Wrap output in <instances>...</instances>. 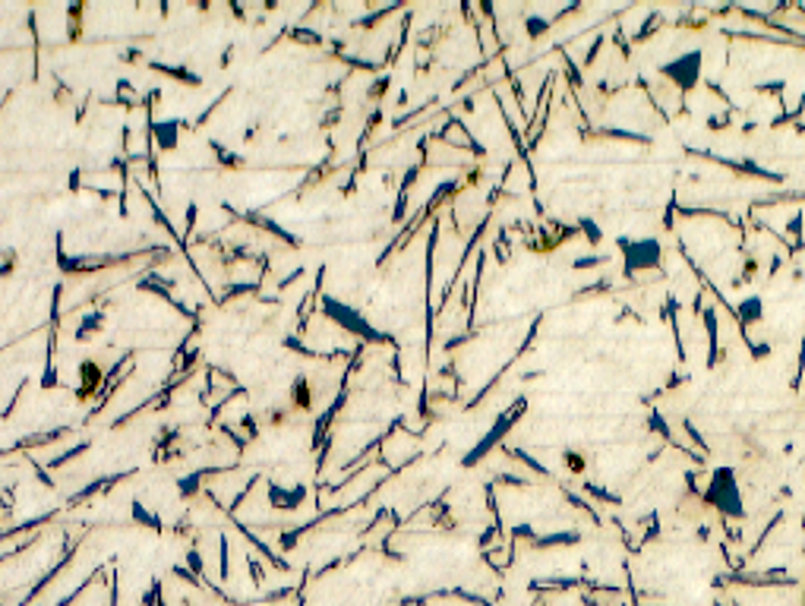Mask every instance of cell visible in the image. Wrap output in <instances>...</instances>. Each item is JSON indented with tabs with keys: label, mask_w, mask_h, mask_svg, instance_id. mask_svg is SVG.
<instances>
[{
	"label": "cell",
	"mask_w": 805,
	"mask_h": 606,
	"mask_svg": "<svg viewBox=\"0 0 805 606\" xmlns=\"http://www.w3.org/2000/svg\"><path fill=\"white\" fill-rule=\"evenodd\" d=\"M705 502L714 506L717 512L729 515V518H742V490L736 484V474L729 467H717L714 477L707 480V493H705Z\"/></svg>",
	"instance_id": "6da1fadb"
},
{
	"label": "cell",
	"mask_w": 805,
	"mask_h": 606,
	"mask_svg": "<svg viewBox=\"0 0 805 606\" xmlns=\"http://www.w3.org/2000/svg\"><path fill=\"white\" fill-rule=\"evenodd\" d=\"M622 262H625V275H641L660 266V244L654 237H622L619 240Z\"/></svg>",
	"instance_id": "7a4b0ae2"
},
{
	"label": "cell",
	"mask_w": 805,
	"mask_h": 606,
	"mask_svg": "<svg viewBox=\"0 0 805 606\" xmlns=\"http://www.w3.org/2000/svg\"><path fill=\"white\" fill-rule=\"evenodd\" d=\"M660 76L667 79V83L676 85V89H682V92L695 89V85H698V76H701V51H685L682 57L663 63Z\"/></svg>",
	"instance_id": "3957f363"
},
{
	"label": "cell",
	"mask_w": 805,
	"mask_h": 606,
	"mask_svg": "<svg viewBox=\"0 0 805 606\" xmlns=\"http://www.w3.org/2000/svg\"><path fill=\"white\" fill-rule=\"evenodd\" d=\"M562 461H566V467L572 474H581L584 467H588V458H584V451H575V449H568L566 455H562Z\"/></svg>",
	"instance_id": "277c9868"
},
{
	"label": "cell",
	"mask_w": 805,
	"mask_h": 606,
	"mask_svg": "<svg viewBox=\"0 0 805 606\" xmlns=\"http://www.w3.org/2000/svg\"><path fill=\"white\" fill-rule=\"evenodd\" d=\"M742 313H745V323H755V319H761V301H745Z\"/></svg>",
	"instance_id": "5b68a950"
}]
</instances>
